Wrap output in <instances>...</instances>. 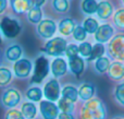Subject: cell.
Masks as SVG:
<instances>
[{
  "instance_id": "obj_11",
  "label": "cell",
  "mask_w": 124,
  "mask_h": 119,
  "mask_svg": "<svg viewBox=\"0 0 124 119\" xmlns=\"http://www.w3.org/2000/svg\"><path fill=\"white\" fill-rule=\"evenodd\" d=\"M113 33H114V30L110 24H102V25L99 26L97 32L95 33V39L98 43L103 44L112 38Z\"/></svg>"
},
{
  "instance_id": "obj_12",
  "label": "cell",
  "mask_w": 124,
  "mask_h": 119,
  "mask_svg": "<svg viewBox=\"0 0 124 119\" xmlns=\"http://www.w3.org/2000/svg\"><path fill=\"white\" fill-rule=\"evenodd\" d=\"M68 70V65H66L65 60L62 58H56L51 63V73L56 78H60L64 76Z\"/></svg>"
},
{
  "instance_id": "obj_2",
  "label": "cell",
  "mask_w": 124,
  "mask_h": 119,
  "mask_svg": "<svg viewBox=\"0 0 124 119\" xmlns=\"http://www.w3.org/2000/svg\"><path fill=\"white\" fill-rule=\"evenodd\" d=\"M49 72V61L46 57L40 56L35 60L34 73L32 76L33 83H41V81L47 76Z\"/></svg>"
},
{
  "instance_id": "obj_25",
  "label": "cell",
  "mask_w": 124,
  "mask_h": 119,
  "mask_svg": "<svg viewBox=\"0 0 124 119\" xmlns=\"http://www.w3.org/2000/svg\"><path fill=\"white\" fill-rule=\"evenodd\" d=\"M110 66H111V63H110L109 59L106 58V57H101V58L97 59L96 62H95V69L99 73H105L109 70Z\"/></svg>"
},
{
  "instance_id": "obj_15",
  "label": "cell",
  "mask_w": 124,
  "mask_h": 119,
  "mask_svg": "<svg viewBox=\"0 0 124 119\" xmlns=\"http://www.w3.org/2000/svg\"><path fill=\"white\" fill-rule=\"evenodd\" d=\"M94 94H95V85L90 82L83 83L78 89V96L81 97V100L86 101V102L92 100Z\"/></svg>"
},
{
  "instance_id": "obj_5",
  "label": "cell",
  "mask_w": 124,
  "mask_h": 119,
  "mask_svg": "<svg viewBox=\"0 0 124 119\" xmlns=\"http://www.w3.org/2000/svg\"><path fill=\"white\" fill-rule=\"evenodd\" d=\"M108 51L114 59L124 60V34H118L108 45Z\"/></svg>"
},
{
  "instance_id": "obj_29",
  "label": "cell",
  "mask_w": 124,
  "mask_h": 119,
  "mask_svg": "<svg viewBox=\"0 0 124 119\" xmlns=\"http://www.w3.org/2000/svg\"><path fill=\"white\" fill-rule=\"evenodd\" d=\"M12 73L8 68H0V86H6L10 83Z\"/></svg>"
},
{
  "instance_id": "obj_39",
  "label": "cell",
  "mask_w": 124,
  "mask_h": 119,
  "mask_svg": "<svg viewBox=\"0 0 124 119\" xmlns=\"http://www.w3.org/2000/svg\"><path fill=\"white\" fill-rule=\"evenodd\" d=\"M7 4H8L7 0H0V14L4 12V10L7 9Z\"/></svg>"
},
{
  "instance_id": "obj_9",
  "label": "cell",
  "mask_w": 124,
  "mask_h": 119,
  "mask_svg": "<svg viewBox=\"0 0 124 119\" xmlns=\"http://www.w3.org/2000/svg\"><path fill=\"white\" fill-rule=\"evenodd\" d=\"M21 101V95H20L19 91L15 89H8L1 97V102L4 107L8 108H12L15 107Z\"/></svg>"
},
{
  "instance_id": "obj_21",
  "label": "cell",
  "mask_w": 124,
  "mask_h": 119,
  "mask_svg": "<svg viewBox=\"0 0 124 119\" xmlns=\"http://www.w3.org/2000/svg\"><path fill=\"white\" fill-rule=\"evenodd\" d=\"M61 95H62V97L69 98V100H71L72 102L75 103L77 101V97H78V90L76 87L72 86V85H66L62 90Z\"/></svg>"
},
{
  "instance_id": "obj_24",
  "label": "cell",
  "mask_w": 124,
  "mask_h": 119,
  "mask_svg": "<svg viewBox=\"0 0 124 119\" xmlns=\"http://www.w3.org/2000/svg\"><path fill=\"white\" fill-rule=\"evenodd\" d=\"M83 27L85 28V31L89 34H94L97 32V30L99 28L98 21L94 17H87L83 23Z\"/></svg>"
},
{
  "instance_id": "obj_28",
  "label": "cell",
  "mask_w": 124,
  "mask_h": 119,
  "mask_svg": "<svg viewBox=\"0 0 124 119\" xmlns=\"http://www.w3.org/2000/svg\"><path fill=\"white\" fill-rule=\"evenodd\" d=\"M105 54V46L100 43H97L93 46V50H92V55L88 58V60H97V59L101 58Z\"/></svg>"
},
{
  "instance_id": "obj_30",
  "label": "cell",
  "mask_w": 124,
  "mask_h": 119,
  "mask_svg": "<svg viewBox=\"0 0 124 119\" xmlns=\"http://www.w3.org/2000/svg\"><path fill=\"white\" fill-rule=\"evenodd\" d=\"M113 22L119 28L124 30V9H119L113 15Z\"/></svg>"
},
{
  "instance_id": "obj_20",
  "label": "cell",
  "mask_w": 124,
  "mask_h": 119,
  "mask_svg": "<svg viewBox=\"0 0 124 119\" xmlns=\"http://www.w3.org/2000/svg\"><path fill=\"white\" fill-rule=\"evenodd\" d=\"M27 17L28 20H30L31 23H40L43 20H41V17H43V12H41V9L38 8V7H32V8L30 9V11L27 12Z\"/></svg>"
},
{
  "instance_id": "obj_33",
  "label": "cell",
  "mask_w": 124,
  "mask_h": 119,
  "mask_svg": "<svg viewBox=\"0 0 124 119\" xmlns=\"http://www.w3.org/2000/svg\"><path fill=\"white\" fill-rule=\"evenodd\" d=\"M52 6L54 10L58 12H65L69 9V2L68 0H54Z\"/></svg>"
},
{
  "instance_id": "obj_7",
  "label": "cell",
  "mask_w": 124,
  "mask_h": 119,
  "mask_svg": "<svg viewBox=\"0 0 124 119\" xmlns=\"http://www.w3.org/2000/svg\"><path fill=\"white\" fill-rule=\"evenodd\" d=\"M40 114L44 119H56L59 117V107L54 102L41 101L40 102Z\"/></svg>"
},
{
  "instance_id": "obj_27",
  "label": "cell",
  "mask_w": 124,
  "mask_h": 119,
  "mask_svg": "<svg viewBox=\"0 0 124 119\" xmlns=\"http://www.w3.org/2000/svg\"><path fill=\"white\" fill-rule=\"evenodd\" d=\"M59 109L62 111V113H72L73 108H74V102H72L69 98H64L61 97L59 100V104H58Z\"/></svg>"
},
{
  "instance_id": "obj_4",
  "label": "cell",
  "mask_w": 124,
  "mask_h": 119,
  "mask_svg": "<svg viewBox=\"0 0 124 119\" xmlns=\"http://www.w3.org/2000/svg\"><path fill=\"white\" fill-rule=\"evenodd\" d=\"M0 30L6 37L13 38V37L17 36L19 33L21 32V25L17 22V20L6 17L0 22Z\"/></svg>"
},
{
  "instance_id": "obj_3",
  "label": "cell",
  "mask_w": 124,
  "mask_h": 119,
  "mask_svg": "<svg viewBox=\"0 0 124 119\" xmlns=\"http://www.w3.org/2000/svg\"><path fill=\"white\" fill-rule=\"evenodd\" d=\"M66 41L62 37H54V38L50 39L49 42H47V44L45 45L44 51L49 56L58 57L61 56L63 52H65L66 50Z\"/></svg>"
},
{
  "instance_id": "obj_10",
  "label": "cell",
  "mask_w": 124,
  "mask_h": 119,
  "mask_svg": "<svg viewBox=\"0 0 124 119\" xmlns=\"http://www.w3.org/2000/svg\"><path fill=\"white\" fill-rule=\"evenodd\" d=\"M13 71L17 78H26L32 71V62L28 59H20L13 65Z\"/></svg>"
},
{
  "instance_id": "obj_38",
  "label": "cell",
  "mask_w": 124,
  "mask_h": 119,
  "mask_svg": "<svg viewBox=\"0 0 124 119\" xmlns=\"http://www.w3.org/2000/svg\"><path fill=\"white\" fill-rule=\"evenodd\" d=\"M45 1L46 0H31L32 7H38V8H40V7L45 3Z\"/></svg>"
},
{
  "instance_id": "obj_8",
  "label": "cell",
  "mask_w": 124,
  "mask_h": 119,
  "mask_svg": "<svg viewBox=\"0 0 124 119\" xmlns=\"http://www.w3.org/2000/svg\"><path fill=\"white\" fill-rule=\"evenodd\" d=\"M57 25L52 20L46 19L43 20L37 26V33L40 37L43 38H50L54 36V34L56 33Z\"/></svg>"
},
{
  "instance_id": "obj_40",
  "label": "cell",
  "mask_w": 124,
  "mask_h": 119,
  "mask_svg": "<svg viewBox=\"0 0 124 119\" xmlns=\"http://www.w3.org/2000/svg\"><path fill=\"white\" fill-rule=\"evenodd\" d=\"M116 119H124V118H116Z\"/></svg>"
},
{
  "instance_id": "obj_6",
  "label": "cell",
  "mask_w": 124,
  "mask_h": 119,
  "mask_svg": "<svg viewBox=\"0 0 124 119\" xmlns=\"http://www.w3.org/2000/svg\"><path fill=\"white\" fill-rule=\"evenodd\" d=\"M60 84L56 79H50L44 86V95L49 102H57L60 100L61 95Z\"/></svg>"
},
{
  "instance_id": "obj_35",
  "label": "cell",
  "mask_w": 124,
  "mask_h": 119,
  "mask_svg": "<svg viewBox=\"0 0 124 119\" xmlns=\"http://www.w3.org/2000/svg\"><path fill=\"white\" fill-rule=\"evenodd\" d=\"M78 46L74 45V44H70V45L66 47L65 50V55L68 56L69 59L74 58V57H77V54H78Z\"/></svg>"
},
{
  "instance_id": "obj_31",
  "label": "cell",
  "mask_w": 124,
  "mask_h": 119,
  "mask_svg": "<svg viewBox=\"0 0 124 119\" xmlns=\"http://www.w3.org/2000/svg\"><path fill=\"white\" fill-rule=\"evenodd\" d=\"M92 50H93V46L87 42H83L78 46V51L84 58H89L90 55H92Z\"/></svg>"
},
{
  "instance_id": "obj_19",
  "label": "cell",
  "mask_w": 124,
  "mask_h": 119,
  "mask_svg": "<svg viewBox=\"0 0 124 119\" xmlns=\"http://www.w3.org/2000/svg\"><path fill=\"white\" fill-rule=\"evenodd\" d=\"M21 56H22V48H21V46L16 45V44L11 45L6 51V57L8 58V60H10V61L20 60Z\"/></svg>"
},
{
  "instance_id": "obj_14",
  "label": "cell",
  "mask_w": 124,
  "mask_h": 119,
  "mask_svg": "<svg viewBox=\"0 0 124 119\" xmlns=\"http://www.w3.org/2000/svg\"><path fill=\"white\" fill-rule=\"evenodd\" d=\"M69 68H70L71 72L75 76H81L84 72V69H85V62L84 60L81 58V57H74V58H71L69 60Z\"/></svg>"
},
{
  "instance_id": "obj_32",
  "label": "cell",
  "mask_w": 124,
  "mask_h": 119,
  "mask_svg": "<svg viewBox=\"0 0 124 119\" xmlns=\"http://www.w3.org/2000/svg\"><path fill=\"white\" fill-rule=\"evenodd\" d=\"M86 35H87V32L85 31V28L83 26H79V25L75 26L74 31H73V37H74V39H76L78 42H83L86 38Z\"/></svg>"
},
{
  "instance_id": "obj_36",
  "label": "cell",
  "mask_w": 124,
  "mask_h": 119,
  "mask_svg": "<svg viewBox=\"0 0 124 119\" xmlns=\"http://www.w3.org/2000/svg\"><path fill=\"white\" fill-rule=\"evenodd\" d=\"M6 119H24V116L21 111L16 110V109H11L7 113Z\"/></svg>"
},
{
  "instance_id": "obj_42",
  "label": "cell",
  "mask_w": 124,
  "mask_h": 119,
  "mask_svg": "<svg viewBox=\"0 0 124 119\" xmlns=\"http://www.w3.org/2000/svg\"><path fill=\"white\" fill-rule=\"evenodd\" d=\"M122 2H123V4H124V0H122Z\"/></svg>"
},
{
  "instance_id": "obj_34",
  "label": "cell",
  "mask_w": 124,
  "mask_h": 119,
  "mask_svg": "<svg viewBox=\"0 0 124 119\" xmlns=\"http://www.w3.org/2000/svg\"><path fill=\"white\" fill-rule=\"evenodd\" d=\"M116 98L122 106H124V83H121L116 89Z\"/></svg>"
},
{
  "instance_id": "obj_22",
  "label": "cell",
  "mask_w": 124,
  "mask_h": 119,
  "mask_svg": "<svg viewBox=\"0 0 124 119\" xmlns=\"http://www.w3.org/2000/svg\"><path fill=\"white\" fill-rule=\"evenodd\" d=\"M21 113L27 119H33L37 114V108L33 103H24L21 107Z\"/></svg>"
},
{
  "instance_id": "obj_16",
  "label": "cell",
  "mask_w": 124,
  "mask_h": 119,
  "mask_svg": "<svg viewBox=\"0 0 124 119\" xmlns=\"http://www.w3.org/2000/svg\"><path fill=\"white\" fill-rule=\"evenodd\" d=\"M10 4L12 7L13 11L19 14L28 12L32 8V2L31 0H10Z\"/></svg>"
},
{
  "instance_id": "obj_1",
  "label": "cell",
  "mask_w": 124,
  "mask_h": 119,
  "mask_svg": "<svg viewBox=\"0 0 124 119\" xmlns=\"http://www.w3.org/2000/svg\"><path fill=\"white\" fill-rule=\"evenodd\" d=\"M106 107L98 98H92L87 101L82 107L81 119H106Z\"/></svg>"
},
{
  "instance_id": "obj_23",
  "label": "cell",
  "mask_w": 124,
  "mask_h": 119,
  "mask_svg": "<svg viewBox=\"0 0 124 119\" xmlns=\"http://www.w3.org/2000/svg\"><path fill=\"white\" fill-rule=\"evenodd\" d=\"M98 2L96 0H83L82 2V10L86 14H94L97 13Z\"/></svg>"
},
{
  "instance_id": "obj_17",
  "label": "cell",
  "mask_w": 124,
  "mask_h": 119,
  "mask_svg": "<svg viewBox=\"0 0 124 119\" xmlns=\"http://www.w3.org/2000/svg\"><path fill=\"white\" fill-rule=\"evenodd\" d=\"M109 76L113 80H121L124 78V66L119 61H114L109 68Z\"/></svg>"
},
{
  "instance_id": "obj_41",
  "label": "cell",
  "mask_w": 124,
  "mask_h": 119,
  "mask_svg": "<svg viewBox=\"0 0 124 119\" xmlns=\"http://www.w3.org/2000/svg\"><path fill=\"white\" fill-rule=\"evenodd\" d=\"M0 43H1V36H0Z\"/></svg>"
},
{
  "instance_id": "obj_26",
  "label": "cell",
  "mask_w": 124,
  "mask_h": 119,
  "mask_svg": "<svg viewBox=\"0 0 124 119\" xmlns=\"http://www.w3.org/2000/svg\"><path fill=\"white\" fill-rule=\"evenodd\" d=\"M26 97L28 100H31L32 102H39L43 97V92L39 87L37 86H33V87H30L26 92Z\"/></svg>"
},
{
  "instance_id": "obj_13",
  "label": "cell",
  "mask_w": 124,
  "mask_h": 119,
  "mask_svg": "<svg viewBox=\"0 0 124 119\" xmlns=\"http://www.w3.org/2000/svg\"><path fill=\"white\" fill-rule=\"evenodd\" d=\"M113 13V8H112V4L110 3L107 0H102L98 3V9H97V15H98L99 19L102 20H107Z\"/></svg>"
},
{
  "instance_id": "obj_18",
  "label": "cell",
  "mask_w": 124,
  "mask_h": 119,
  "mask_svg": "<svg viewBox=\"0 0 124 119\" xmlns=\"http://www.w3.org/2000/svg\"><path fill=\"white\" fill-rule=\"evenodd\" d=\"M74 28H75L74 21L72 19H70V17L63 19L60 22V24H59V31H60V33L62 35H65V36H68L71 33H73Z\"/></svg>"
},
{
  "instance_id": "obj_37",
  "label": "cell",
  "mask_w": 124,
  "mask_h": 119,
  "mask_svg": "<svg viewBox=\"0 0 124 119\" xmlns=\"http://www.w3.org/2000/svg\"><path fill=\"white\" fill-rule=\"evenodd\" d=\"M58 119H74V117L70 113H61V114H59Z\"/></svg>"
}]
</instances>
